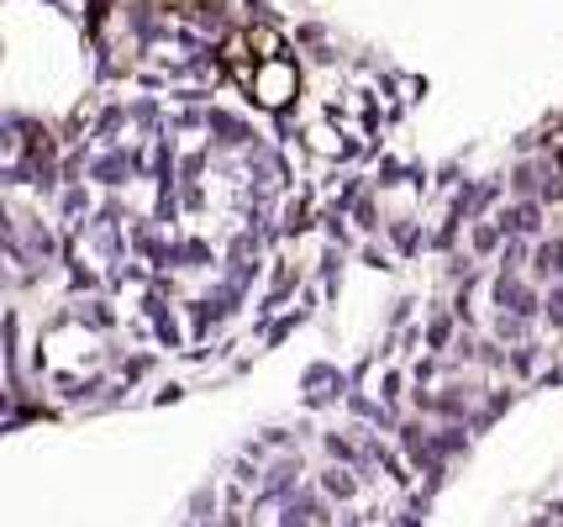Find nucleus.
Returning <instances> with one entry per match:
<instances>
[{
    "instance_id": "nucleus-1",
    "label": "nucleus",
    "mask_w": 563,
    "mask_h": 527,
    "mask_svg": "<svg viewBox=\"0 0 563 527\" xmlns=\"http://www.w3.org/2000/svg\"><path fill=\"white\" fill-rule=\"evenodd\" d=\"M238 85H243V90L258 106H264V111H285V106L300 96V69H295V58H285V53H279V58L253 64V69H247Z\"/></svg>"
},
{
    "instance_id": "nucleus-2",
    "label": "nucleus",
    "mask_w": 563,
    "mask_h": 527,
    "mask_svg": "<svg viewBox=\"0 0 563 527\" xmlns=\"http://www.w3.org/2000/svg\"><path fill=\"white\" fill-rule=\"evenodd\" d=\"M279 53H285V37H279L274 26H243V32H232V37L221 43V69L232 79H243L253 64L279 58Z\"/></svg>"
}]
</instances>
